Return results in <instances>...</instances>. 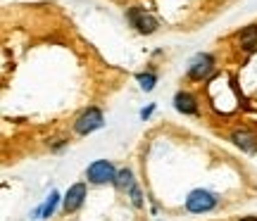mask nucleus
<instances>
[{
    "label": "nucleus",
    "instance_id": "15",
    "mask_svg": "<svg viewBox=\"0 0 257 221\" xmlns=\"http://www.w3.org/2000/svg\"><path fill=\"white\" fill-rule=\"evenodd\" d=\"M238 221H257V216H243V219H238Z\"/></svg>",
    "mask_w": 257,
    "mask_h": 221
},
{
    "label": "nucleus",
    "instance_id": "5",
    "mask_svg": "<svg viewBox=\"0 0 257 221\" xmlns=\"http://www.w3.org/2000/svg\"><path fill=\"white\" fill-rule=\"evenodd\" d=\"M83 200H86V185L83 183H74L69 190H67V195H64V212H76L79 207L83 204Z\"/></svg>",
    "mask_w": 257,
    "mask_h": 221
},
{
    "label": "nucleus",
    "instance_id": "11",
    "mask_svg": "<svg viewBox=\"0 0 257 221\" xmlns=\"http://www.w3.org/2000/svg\"><path fill=\"white\" fill-rule=\"evenodd\" d=\"M57 197H60V195H57V193H50V197H48V200H46V204H43V207H41V209H38V214H41V216H43V219H48V216H50V214L55 212Z\"/></svg>",
    "mask_w": 257,
    "mask_h": 221
},
{
    "label": "nucleus",
    "instance_id": "2",
    "mask_svg": "<svg viewBox=\"0 0 257 221\" xmlns=\"http://www.w3.org/2000/svg\"><path fill=\"white\" fill-rule=\"evenodd\" d=\"M88 181L95 185L102 183H114L117 181V171H114V164L107 162V159H98L88 166Z\"/></svg>",
    "mask_w": 257,
    "mask_h": 221
},
{
    "label": "nucleus",
    "instance_id": "9",
    "mask_svg": "<svg viewBox=\"0 0 257 221\" xmlns=\"http://www.w3.org/2000/svg\"><path fill=\"white\" fill-rule=\"evenodd\" d=\"M240 46H243V50H255L257 48V24L240 31Z\"/></svg>",
    "mask_w": 257,
    "mask_h": 221
},
{
    "label": "nucleus",
    "instance_id": "14",
    "mask_svg": "<svg viewBox=\"0 0 257 221\" xmlns=\"http://www.w3.org/2000/svg\"><path fill=\"white\" fill-rule=\"evenodd\" d=\"M153 110H155V105H150V107H146V110L141 112V117H143V119H148V117L153 114Z\"/></svg>",
    "mask_w": 257,
    "mask_h": 221
},
{
    "label": "nucleus",
    "instance_id": "10",
    "mask_svg": "<svg viewBox=\"0 0 257 221\" xmlns=\"http://www.w3.org/2000/svg\"><path fill=\"white\" fill-rule=\"evenodd\" d=\"M114 183H117V188H121V190H131V188H134V174H131V169H121L119 174H117V181H114Z\"/></svg>",
    "mask_w": 257,
    "mask_h": 221
},
{
    "label": "nucleus",
    "instance_id": "12",
    "mask_svg": "<svg viewBox=\"0 0 257 221\" xmlns=\"http://www.w3.org/2000/svg\"><path fill=\"white\" fill-rule=\"evenodd\" d=\"M138 83H141L143 91H153L155 88V74H138Z\"/></svg>",
    "mask_w": 257,
    "mask_h": 221
},
{
    "label": "nucleus",
    "instance_id": "1",
    "mask_svg": "<svg viewBox=\"0 0 257 221\" xmlns=\"http://www.w3.org/2000/svg\"><path fill=\"white\" fill-rule=\"evenodd\" d=\"M217 207V195L210 193V190H193L188 197H186V209L193 214H202V212H210Z\"/></svg>",
    "mask_w": 257,
    "mask_h": 221
},
{
    "label": "nucleus",
    "instance_id": "6",
    "mask_svg": "<svg viewBox=\"0 0 257 221\" xmlns=\"http://www.w3.org/2000/svg\"><path fill=\"white\" fill-rule=\"evenodd\" d=\"M128 19L134 22V27H136L141 34H153L157 29V22L150 17V15H146L143 10H131V12H128Z\"/></svg>",
    "mask_w": 257,
    "mask_h": 221
},
{
    "label": "nucleus",
    "instance_id": "3",
    "mask_svg": "<svg viewBox=\"0 0 257 221\" xmlns=\"http://www.w3.org/2000/svg\"><path fill=\"white\" fill-rule=\"evenodd\" d=\"M100 126H102V112L98 110V107L86 110L79 119L74 121V131H76L79 136H88V133H93V131L100 129Z\"/></svg>",
    "mask_w": 257,
    "mask_h": 221
},
{
    "label": "nucleus",
    "instance_id": "13",
    "mask_svg": "<svg viewBox=\"0 0 257 221\" xmlns=\"http://www.w3.org/2000/svg\"><path fill=\"white\" fill-rule=\"evenodd\" d=\"M128 193H131V202L136 204V207H141V204H143V200H141V190H138V185H134V188H131Z\"/></svg>",
    "mask_w": 257,
    "mask_h": 221
},
{
    "label": "nucleus",
    "instance_id": "8",
    "mask_svg": "<svg viewBox=\"0 0 257 221\" xmlns=\"http://www.w3.org/2000/svg\"><path fill=\"white\" fill-rule=\"evenodd\" d=\"M231 140H233L238 147L248 150V152H255L257 150V136L250 133V131H236V133L231 136Z\"/></svg>",
    "mask_w": 257,
    "mask_h": 221
},
{
    "label": "nucleus",
    "instance_id": "7",
    "mask_svg": "<svg viewBox=\"0 0 257 221\" xmlns=\"http://www.w3.org/2000/svg\"><path fill=\"white\" fill-rule=\"evenodd\" d=\"M174 107L181 114H195L198 112V102H195V98H193L191 93H176V98H174Z\"/></svg>",
    "mask_w": 257,
    "mask_h": 221
},
{
    "label": "nucleus",
    "instance_id": "4",
    "mask_svg": "<svg viewBox=\"0 0 257 221\" xmlns=\"http://www.w3.org/2000/svg\"><path fill=\"white\" fill-rule=\"evenodd\" d=\"M212 69H214V60H212V55H198L191 62V67H188V76L195 79V81H202V79H207V76L212 74Z\"/></svg>",
    "mask_w": 257,
    "mask_h": 221
}]
</instances>
